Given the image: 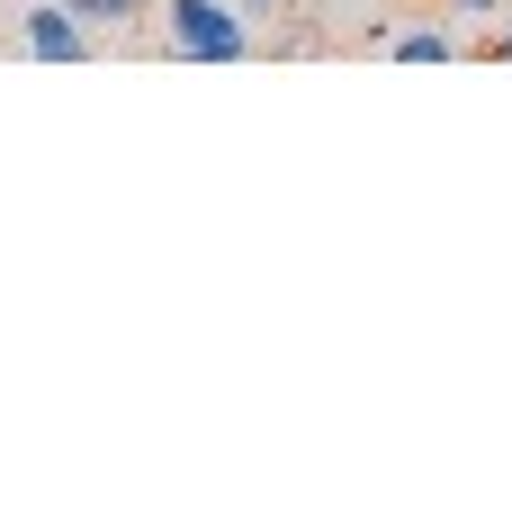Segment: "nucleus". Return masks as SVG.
Segmentation results:
<instances>
[{"mask_svg": "<svg viewBox=\"0 0 512 512\" xmlns=\"http://www.w3.org/2000/svg\"><path fill=\"white\" fill-rule=\"evenodd\" d=\"M261 36H252V9L243 0H162V54L180 63H243Z\"/></svg>", "mask_w": 512, "mask_h": 512, "instance_id": "1", "label": "nucleus"}, {"mask_svg": "<svg viewBox=\"0 0 512 512\" xmlns=\"http://www.w3.org/2000/svg\"><path fill=\"white\" fill-rule=\"evenodd\" d=\"M18 45H27L36 63H81V54H90V27H81L63 0H36V9L18 18Z\"/></svg>", "mask_w": 512, "mask_h": 512, "instance_id": "2", "label": "nucleus"}, {"mask_svg": "<svg viewBox=\"0 0 512 512\" xmlns=\"http://www.w3.org/2000/svg\"><path fill=\"white\" fill-rule=\"evenodd\" d=\"M387 54H396V63H450V54H459V27H450V18H414V27L387 36Z\"/></svg>", "mask_w": 512, "mask_h": 512, "instance_id": "3", "label": "nucleus"}, {"mask_svg": "<svg viewBox=\"0 0 512 512\" xmlns=\"http://www.w3.org/2000/svg\"><path fill=\"white\" fill-rule=\"evenodd\" d=\"M63 9H72V18H81L90 36H108V27H135V18H144L153 0H63Z\"/></svg>", "mask_w": 512, "mask_h": 512, "instance_id": "4", "label": "nucleus"}, {"mask_svg": "<svg viewBox=\"0 0 512 512\" xmlns=\"http://www.w3.org/2000/svg\"><path fill=\"white\" fill-rule=\"evenodd\" d=\"M441 9H450V18H477V27H495V9H504V0H441Z\"/></svg>", "mask_w": 512, "mask_h": 512, "instance_id": "5", "label": "nucleus"}, {"mask_svg": "<svg viewBox=\"0 0 512 512\" xmlns=\"http://www.w3.org/2000/svg\"><path fill=\"white\" fill-rule=\"evenodd\" d=\"M486 54H504V63H512V27H486Z\"/></svg>", "mask_w": 512, "mask_h": 512, "instance_id": "6", "label": "nucleus"}, {"mask_svg": "<svg viewBox=\"0 0 512 512\" xmlns=\"http://www.w3.org/2000/svg\"><path fill=\"white\" fill-rule=\"evenodd\" d=\"M243 9H252V18H261V9H279V0H243Z\"/></svg>", "mask_w": 512, "mask_h": 512, "instance_id": "7", "label": "nucleus"}]
</instances>
